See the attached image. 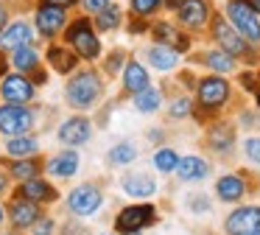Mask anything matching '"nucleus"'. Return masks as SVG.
<instances>
[{
	"label": "nucleus",
	"mask_w": 260,
	"mask_h": 235,
	"mask_svg": "<svg viewBox=\"0 0 260 235\" xmlns=\"http://www.w3.org/2000/svg\"><path fill=\"white\" fill-rule=\"evenodd\" d=\"M64 95H68V104L73 109H90L98 98L104 95V81L98 73L92 70H84L79 76H73L64 87Z\"/></svg>",
	"instance_id": "f257e3e1"
},
{
	"label": "nucleus",
	"mask_w": 260,
	"mask_h": 235,
	"mask_svg": "<svg viewBox=\"0 0 260 235\" xmlns=\"http://www.w3.org/2000/svg\"><path fill=\"white\" fill-rule=\"evenodd\" d=\"M213 39L218 42V48H224L226 53H232L235 59H243V62L257 59V56H254V45L246 42V39L241 37V31H238L235 25H230L224 17H215L213 20Z\"/></svg>",
	"instance_id": "f03ea898"
},
{
	"label": "nucleus",
	"mask_w": 260,
	"mask_h": 235,
	"mask_svg": "<svg viewBox=\"0 0 260 235\" xmlns=\"http://www.w3.org/2000/svg\"><path fill=\"white\" fill-rule=\"evenodd\" d=\"M226 17L241 31V37L246 42H252V45L260 42V14L246 0H226Z\"/></svg>",
	"instance_id": "7ed1b4c3"
},
{
	"label": "nucleus",
	"mask_w": 260,
	"mask_h": 235,
	"mask_svg": "<svg viewBox=\"0 0 260 235\" xmlns=\"http://www.w3.org/2000/svg\"><path fill=\"white\" fill-rule=\"evenodd\" d=\"M157 221V207L154 204H132V207H123L120 216L115 218V229L120 235H137L140 229L151 227Z\"/></svg>",
	"instance_id": "20e7f679"
},
{
	"label": "nucleus",
	"mask_w": 260,
	"mask_h": 235,
	"mask_svg": "<svg viewBox=\"0 0 260 235\" xmlns=\"http://www.w3.org/2000/svg\"><path fill=\"white\" fill-rule=\"evenodd\" d=\"M196 98H199V104H202L204 109H218V106H224L226 101H230V81H226L221 73L199 78Z\"/></svg>",
	"instance_id": "39448f33"
},
{
	"label": "nucleus",
	"mask_w": 260,
	"mask_h": 235,
	"mask_svg": "<svg viewBox=\"0 0 260 235\" xmlns=\"http://www.w3.org/2000/svg\"><path fill=\"white\" fill-rule=\"evenodd\" d=\"M34 129V112L25 109L23 104H6L0 106V132L9 137L17 134H28Z\"/></svg>",
	"instance_id": "423d86ee"
},
{
	"label": "nucleus",
	"mask_w": 260,
	"mask_h": 235,
	"mask_svg": "<svg viewBox=\"0 0 260 235\" xmlns=\"http://www.w3.org/2000/svg\"><path fill=\"white\" fill-rule=\"evenodd\" d=\"M68 39H70V45L76 48V53H79L81 59H98V53H101V42H98V37L92 34L87 17L76 20L73 25L68 28Z\"/></svg>",
	"instance_id": "0eeeda50"
},
{
	"label": "nucleus",
	"mask_w": 260,
	"mask_h": 235,
	"mask_svg": "<svg viewBox=\"0 0 260 235\" xmlns=\"http://www.w3.org/2000/svg\"><path fill=\"white\" fill-rule=\"evenodd\" d=\"M224 232L226 235H252L260 232V207L246 204V207H238L235 213H230L224 221Z\"/></svg>",
	"instance_id": "6e6552de"
},
{
	"label": "nucleus",
	"mask_w": 260,
	"mask_h": 235,
	"mask_svg": "<svg viewBox=\"0 0 260 235\" xmlns=\"http://www.w3.org/2000/svg\"><path fill=\"white\" fill-rule=\"evenodd\" d=\"M104 196L98 190V185H79L76 190H70L68 196V207L76 216H92V213L101 207Z\"/></svg>",
	"instance_id": "1a4fd4ad"
},
{
	"label": "nucleus",
	"mask_w": 260,
	"mask_h": 235,
	"mask_svg": "<svg viewBox=\"0 0 260 235\" xmlns=\"http://www.w3.org/2000/svg\"><path fill=\"white\" fill-rule=\"evenodd\" d=\"M64 25V6H56L51 0L37 9V28H40L42 37H56Z\"/></svg>",
	"instance_id": "9d476101"
},
{
	"label": "nucleus",
	"mask_w": 260,
	"mask_h": 235,
	"mask_svg": "<svg viewBox=\"0 0 260 235\" xmlns=\"http://www.w3.org/2000/svg\"><path fill=\"white\" fill-rule=\"evenodd\" d=\"M0 95L9 101V104H23V101L34 98V81L25 78V73H14V76L3 78V87H0Z\"/></svg>",
	"instance_id": "9b49d317"
},
{
	"label": "nucleus",
	"mask_w": 260,
	"mask_h": 235,
	"mask_svg": "<svg viewBox=\"0 0 260 235\" xmlns=\"http://www.w3.org/2000/svg\"><path fill=\"white\" fill-rule=\"evenodd\" d=\"M176 17H179V22L185 28L199 31V28H204L210 22V3L207 0H185L176 9Z\"/></svg>",
	"instance_id": "f8f14e48"
},
{
	"label": "nucleus",
	"mask_w": 260,
	"mask_h": 235,
	"mask_svg": "<svg viewBox=\"0 0 260 235\" xmlns=\"http://www.w3.org/2000/svg\"><path fill=\"white\" fill-rule=\"evenodd\" d=\"M90 134H92V123L87 121V118H68V121L59 126V140L62 143H68V145H81V143H87L90 140Z\"/></svg>",
	"instance_id": "ddd939ff"
},
{
	"label": "nucleus",
	"mask_w": 260,
	"mask_h": 235,
	"mask_svg": "<svg viewBox=\"0 0 260 235\" xmlns=\"http://www.w3.org/2000/svg\"><path fill=\"white\" fill-rule=\"evenodd\" d=\"M120 185H123V193H129L132 199H151L157 193V182L148 173H129Z\"/></svg>",
	"instance_id": "4468645a"
},
{
	"label": "nucleus",
	"mask_w": 260,
	"mask_h": 235,
	"mask_svg": "<svg viewBox=\"0 0 260 235\" xmlns=\"http://www.w3.org/2000/svg\"><path fill=\"white\" fill-rule=\"evenodd\" d=\"M151 87V78H148V70L140 65V62H126V67H123V90L126 93H132V95H137V93H143V90H148Z\"/></svg>",
	"instance_id": "2eb2a0df"
},
{
	"label": "nucleus",
	"mask_w": 260,
	"mask_h": 235,
	"mask_svg": "<svg viewBox=\"0 0 260 235\" xmlns=\"http://www.w3.org/2000/svg\"><path fill=\"white\" fill-rule=\"evenodd\" d=\"M174 173L182 182H202L210 173V162L202 160V157H179V165H176Z\"/></svg>",
	"instance_id": "dca6fc26"
},
{
	"label": "nucleus",
	"mask_w": 260,
	"mask_h": 235,
	"mask_svg": "<svg viewBox=\"0 0 260 235\" xmlns=\"http://www.w3.org/2000/svg\"><path fill=\"white\" fill-rule=\"evenodd\" d=\"M207 145L215 151V154L232 151V145H235V126H232V123H215V126H210Z\"/></svg>",
	"instance_id": "f3484780"
},
{
	"label": "nucleus",
	"mask_w": 260,
	"mask_h": 235,
	"mask_svg": "<svg viewBox=\"0 0 260 235\" xmlns=\"http://www.w3.org/2000/svg\"><path fill=\"white\" fill-rule=\"evenodd\" d=\"M151 34H154V39H157L159 45H168V48H174V50H187L190 48V39L185 37V34H179L171 22H154L151 25Z\"/></svg>",
	"instance_id": "a211bd4d"
},
{
	"label": "nucleus",
	"mask_w": 260,
	"mask_h": 235,
	"mask_svg": "<svg viewBox=\"0 0 260 235\" xmlns=\"http://www.w3.org/2000/svg\"><path fill=\"white\" fill-rule=\"evenodd\" d=\"M215 193H218L221 201L235 204V201H241L243 196H246V182H243L238 173H226V177H221L218 182H215Z\"/></svg>",
	"instance_id": "6ab92c4d"
},
{
	"label": "nucleus",
	"mask_w": 260,
	"mask_h": 235,
	"mask_svg": "<svg viewBox=\"0 0 260 235\" xmlns=\"http://www.w3.org/2000/svg\"><path fill=\"white\" fill-rule=\"evenodd\" d=\"M9 213H12V224L14 227H34V221L40 218V207L34 204V199H14L12 207H9Z\"/></svg>",
	"instance_id": "aec40b11"
},
{
	"label": "nucleus",
	"mask_w": 260,
	"mask_h": 235,
	"mask_svg": "<svg viewBox=\"0 0 260 235\" xmlns=\"http://www.w3.org/2000/svg\"><path fill=\"white\" fill-rule=\"evenodd\" d=\"M31 39H34V31H31V25L25 20L14 22V25L3 28V34H0V48H23V45H28Z\"/></svg>",
	"instance_id": "412c9836"
},
{
	"label": "nucleus",
	"mask_w": 260,
	"mask_h": 235,
	"mask_svg": "<svg viewBox=\"0 0 260 235\" xmlns=\"http://www.w3.org/2000/svg\"><path fill=\"white\" fill-rule=\"evenodd\" d=\"M146 59L151 62V67H157V70H174L176 65H179V50L168 48V45H151V48L146 50Z\"/></svg>",
	"instance_id": "4be33fe9"
},
{
	"label": "nucleus",
	"mask_w": 260,
	"mask_h": 235,
	"mask_svg": "<svg viewBox=\"0 0 260 235\" xmlns=\"http://www.w3.org/2000/svg\"><path fill=\"white\" fill-rule=\"evenodd\" d=\"M45 171L51 173V177H73V173L79 171V154H76V151H62V154L48 160Z\"/></svg>",
	"instance_id": "5701e85b"
},
{
	"label": "nucleus",
	"mask_w": 260,
	"mask_h": 235,
	"mask_svg": "<svg viewBox=\"0 0 260 235\" xmlns=\"http://www.w3.org/2000/svg\"><path fill=\"white\" fill-rule=\"evenodd\" d=\"M20 193L25 199H34V201H53L56 199V188L51 182H45V179H37V177L20 185Z\"/></svg>",
	"instance_id": "b1692460"
},
{
	"label": "nucleus",
	"mask_w": 260,
	"mask_h": 235,
	"mask_svg": "<svg viewBox=\"0 0 260 235\" xmlns=\"http://www.w3.org/2000/svg\"><path fill=\"white\" fill-rule=\"evenodd\" d=\"M37 149H40V143H37L34 137H28V134H17V137H12L6 143V154L12 157V160H25V157H34Z\"/></svg>",
	"instance_id": "393cba45"
},
{
	"label": "nucleus",
	"mask_w": 260,
	"mask_h": 235,
	"mask_svg": "<svg viewBox=\"0 0 260 235\" xmlns=\"http://www.w3.org/2000/svg\"><path fill=\"white\" fill-rule=\"evenodd\" d=\"M48 62H51V67H53L56 73H64V76H68V73L76 67V62H79V53H70L68 48H59V45H53V48L48 50Z\"/></svg>",
	"instance_id": "a878e982"
},
{
	"label": "nucleus",
	"mask_w": 260,
	"mask_h": 235,
	"mask_svg": "<svg viewBox=\"0 0 260 235\" xmlns=\"http://www.w3.org/2000/svg\"><path fill=\"white\" fill-rule=\"evenodd\" d=\"M12 65L17 73H31L40 67V53H37L31 45H23V48H14L12 53Z\"/></svg>",
	"instance_id": "bb28decb"
},
{
	"label": "nucleus",
	"mask_w": 260,
	"mask_h": 235,
	"mask_svg": "<svg viewBox=\"0 0 260 235\" xmlns=\"http://www.w3.org/2000/svg\"><path fill=\"white\" fill-rule=\"evenodd\" d=\"M202 62L210 67V70L221 73V76H224V73H232V70H235V56L226 53L224 48H218V50H207Z\"/></svg>",
	"instance_id": "cd10ccee"
},
{
	"label": "nucleus",
	"mask_w": 260,
	"mask_h": 235,
	"mask_svg": "<svg viewBox=\"0 0 260 235\" xmlns=\"http://www.w3.org/2000/svg\"><path fill=\"white\" fill-rule=\"evenodd\" d=\"M159 106H162V93L154 90V87H148V90H143V93L135 95V109L143 112V115H151Z\"/></svg>",
	"instance_id": "c85d7f7f"
},
{
	"label": "nucleus",
	"mask_w": 260,
	"mask_h": 235,
	"mask_svg": "<svg viewBox=\"0 0 260 235\" xmlns=\"http://www.w3.org/2000/svg\"><path fill=\"white\" fill-rule=\"evenodd\" d=\"M176 165H179V154L174 149H157L154 151V168L159 173H174Z\"/></svg>",
	"instance_id": "c756f323"
},
{
	"label": "nucleus",
	"mask_w": 260,
	"mask_h": 235,
	"mask_svg": "<svg viewBox=\"0 0 260 235\" xmlns=\"http://www.w3.org/2000/svg\"><path fill=\"white\" fill-rule=\"evenodd\" d=\"M137 160V145L135 143H118L112 151H109V162L112 165H129V162H135Z\"/></svg>",
	"instance_id": "7c9ffc66"
},
{
	"label": "nucleus",
	"mask_w": 260,
	"mask_h": 235,
	"mask_svg": "<svg viewBox=\"0 0 260 235\" xmlns=\"http://www.w3.org/2000/svg\"><path fill=\"white\" fill-rule=\"evenodd\" d=\"M9 171H12L14 179H20V182H28V179H34L37 173H40V165H37V162H31L28 157H25V160H14L12 165H9Z\"/></svg>",
	"instance_id": "2f4dec72"
},
{
	"label": "nucleus",
	"mask_w": 260,
	"mask_h": 235,
	"mask_svg": "<svg viewBox=\"0 0 260 235\" xmlns=\"http://www.w3.org/2000/svg\"><path fill=\"white\" fill-rule=\"evenodd\" d=\"M95 25L101 28V31H112V28H118L120 25V9L118 6H112V9H104V11H98L95 14Z\"/></svg>",
	"instance_id": "473e14b6"
},
{
	"label": "nucleus",
	"mask_w": 260,
	"mask_h": 235,
	"mask_svg": "<svg viewBox=\"0 0 260 235\" xmlns=\"http://www.w3.org/2000/svg\"><path fill=\"white\" fill-rule=\"evenodd\" d=\"M162 3L165 0H132V14L140 17V20H146V17H151Z\"/></svg>",
	"instance_id": "72a5a7b5"
},
{
	"label": "nucleus",
	"mask_w": 260,
	"mask_h": 235,
	"mask_svg": "<svg viewBox=\"0 0 260 235\" xmlns=\"http://www.w3.org/2000/svg\"><path fill=\"white\" fill-rule=\"evenodd\" d=\"M243 154H246L249 162L260 165V137H246L243 140Z\"/></svg>",
	"instance_id": "f704fd0d"
},
{
	"label": "nucleus",
	"mask_w": 260,
	"mask_h": 235,
	"mask_svg": "<svg viewBox=\"0 0 260 235\" xmlns=\"http://www.w3.org/2000/svg\"><path fill=\"white\" fill-rule=\"evenodd\" d=\"M190 112H193V104H190V98H176L174 104H171L168 115H171V118H187Z\"/></svg>",
	"instance_id": "c9c22d12"
},
{
	"label": "nucleus",
	"mask_w": 260,
	"mask_h": 235,
	"mask_svg": "<svg viewBox=\"0 0 260 235\" xmlns=\"http://www.w3.org/2000/svg\"><path fill=\"white\" fill-rule=\"evenodd\" d=\"M31 229H34V235H51V232H53V218L40 216V218L34 221V227H31Z\"/></svg>",
	"instance_id": "e433bc0d"
},
{
	"label": "nucleus",
	"mask_w": 260,
	"mask_h": 235,
	"mask_svg": "<svg viewBox=\"0 0 260 235\" xmlns=\"http://www.w3.org/2000/svg\"><path fill=\"white\" fill-rule=\"evenodd\" d=\"M81 6H84L87 14H98V11H104L109 6V0H81Z\"/></svg>",
	"instance_id": "4c0bfd02"
},
{
	"label": "nucleus",
	"mask_w": 260,
	"mask_h": 235,
	"mask_svg": "<svg viewBox=\"0 0 260 235\" xmlns=\"http://www.w3.org/2000/svg\"><path fill=\"white\" fill-rule=\"evenodd\" d=\"M190 207H193L196 213H210V201L204 199V196H202V199H199V196H193V199H190Z\"/></svg>",
	"instance_id": "58836bf2"
},
{
	"label": "nucleus",
	"mask_w": 260,
	"mask_h": 235,
	"mask_svg": "<svg viewBox=\"0 0 260 235\" xmlns=\"http://www.w3.org/2000/svg\"><path fill=\"white\" fill-rule=\"evenodd\" d=\"M64 235H84V229L76 227V224H64Z\"/></svg>",
	"instance_id": "ea45409f"
},
{
	"label": "nucleus",
	"mask_w": 260,
	"mask_h": 235,
	"mask_svg": "<svg viewBox=\"0 0 260 235\" xmlns=\"http://www.w3.org/2000/svg\"><path fill=\"white\" fill-rule=\"evenodd\" d=\"M107 67H109V70H118V67H120V56L118 53H115V56H109V62H107Z\"/></svg>",
	"instance_id": "a19ab883"
},
{
	"label": "nucleus",
	"mask_w": 260,
	"mask_h": 235,
	"mask_svg": "<svg viewBox=\"0 0 260 235\" xmlns=\"http://www.w3.org/2000/svg\"><path fill=\"white\" fill-rule=\"evenodd\" d=\"M6 20H9V11L0 6V28H6Z\"/></svg>",
	"instance_id": "79ce46f5"
},
{
	"label": "nucleus",
	"mask_w": 260,
	"mask_h": 235,
	"mask_svg": "<svg viewBox=\"0 0 260 235\" xmlns=\"http://www.w3.org/2000/svg\"><path fill=\"white\" fill-rule=\"evenodd\" d=\"M182 3H185V0H165V6H168V9H174V11L179 9Z\"/></svg>",
	"instance_id": "37998d69"
},
{
	"label": "nucleus",
	"mask_w": 260,
	"mask_h": 235,
	"mask_svg": "<svg viewBox=\"0 0 260 235\" xmlns=\"http://www.w3.org/2000/svg\"><path fill=\"white\" fill-rule=\"evenodd\" d=\"M51 3H56V6H64V9H68V6L79 3V0H51Z\"/></svg>",
	"instance_id": "c03bdc74"
},
{
	"label": "nucleus",
	"mask_w": 260,
	"mask_h": 235,
	"mask_svg": "<svg viewBox=\"0 0 260 235\" xmlns=\"http://www.w3.org/2000/svg\"><path fill=\"white\" fill-rule=\"evenodd\" d=\"M246 3H249V6H252V9L260 14V0H246Z\"/></svg>",
	"instance_id": "a18cd8bd"
},
{
	"label": "nucleus",
	"mask_w": 260,
	"mask_h": 235,
	"mask_svg": "<svg viewBox=\"0 0 260 235\" xmlns=\"http://www.w3.org/2000/svg\"><path fill=\"white\" fill-rule=\"evenodd\" d=\"M3 190H6V177L0 173V193H3Z\"/></svg>",
	"instance_id": "49530a36"
},
{
	"label": "nucleus",
	"mask_w": 260,
	"mask_h": 235,
	"mask_svg": "<svg viewBox=\"0 0 260 235\" xmlns=\"http://www.w3.org/2000/svg\"><path fill=\"white\" fill-rule=\"evenodd\" d=\"M3 67H6V62H3V56H0V73H3Z\"/></svg>",
	"instance_id": "de8ad7c7"
},
{
	"label": "nucleus",
	"mask_w": 260,
	"mask_h": 235,
	"mask_svg": "<svg viewBox=\"0 0 260 235\" xmlns=\"http://www.w3.org/2000/svg\"><path fill=\"white\" fill-rule=\"evenodd\" d=\"M3 218H6V213H3V207H0V224H3Z\"/></svg>",
	"instance_id": "09e8293b"
},
{
	"label": "nucleus",
	"mask_w": 260,
	"mask_h": 235,
	"mask_svg": "<svg viewBox=\"0 0 260 235\" xmlns=\"http://www.w3.org/2000/svg\"><path fill=\"white\" fill-rule=\"evenodd\" d=\"M257 104H260V90H257Z\"/></svg>",
	"instance_id": "8fccbe9b"
},
{
	"label": "nucleus",
	"mask_w": 260,
	"mask_h": 235,
	"mask_svg": "<svg viewBox=\"0 0 260 235\" xmlns=\"http://www.w3.org/2000/svg\"><path fill=\"white\" fill-rule=\"evenodd\" d=\"M9 235H17V232H9Z\"/></svg>",
	"instance_id": "3c124183"
},
{
	"label": "nucleus",
	"mask_w": 260,
	"mask_h": 235,
	"mask_svg": "<svg viewBox=\"0 0 260 235\" xmlns=\"http://www.w3.org/2000/svg\"><path fill=\"white\" fill-rule=\"evenodd\" d=\"M252 235H260V232H252Z\"/></svg>",
	"instance_id": "603ef678"
},
{
	"label": "nucleus",
	"mask_w": 260,
	"mask_h": 235,
	"mask_svg": "<svg viewBox=\"0 0 260 235\" xmlns=\"http://www.w3.org/2000/svg\"><path fill=\"white\" fill-rule=\"evenodd\" d=\"M101 235H104V232H101Z\"/></svg>",
	"instance_id": "864d4df0"
}]
</instances>
